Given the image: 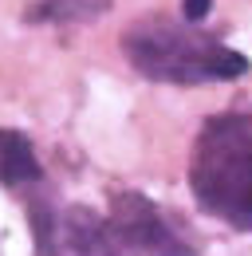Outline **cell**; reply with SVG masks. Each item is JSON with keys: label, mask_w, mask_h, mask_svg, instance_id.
<instances>
[{"label": "cell", "mask_w": 252, "mask_h": 256, "mask_svg": "<svg viewBox=\"0 0 252 256\" xmlns=\"http://www.w3.org/2000/svg\"><path fill=\"white\" fill-rule=\"evenodd\" d=\"M189 190L205 213L252 232V114H213L193 146Z\"/></svg>", "instance_id": "7a4b0ae2"}, {"label": "cell", "mask_w": 252, "mask_h": 256, "mask_svg": "<svg viewBox=\"0 0 252 256\" xmlns=\"http://www.w3.org/2000/svg\"><path fill=\"white\" fill-rule=\"evenodd\" d=\"M122 52L134 71L154 83H228L248 75V60L209 32L170 16H146L122 32Z\"/></svg>", "instance_id": "6da1fadb"}, {"label": "cell", "mask_w": 252, "mask_h": 256, "mask_svg": "<svg viewBox=\"0 0 252 256\" xmlns=\"http://www.w3.org/2000/svg\"><path fill=\"white\" fill-rule=\"evenodd\" d=\"M0 186L8 190H44V166L36 158V146L20 130H0Z\"/></svg>", "instance_id": "277c9868"}, {"label": "cell", "mask_w": 252, "mask_h": 256, "mask_svg": "<svg viewBox=\"0 0 252 256\" xmlns=\"http://www.w3.org/2000/svg\"><path fill=\"white\" fill-rule=\"evenodd\" d=\"M209 8H213V0H182V12H186L189 24H201L209 16Z\"/></svg>", "instance_id": "8992f818"}, {"label": "cell", "mask_w": 252, "mask_h": 256, "mask_svg": "<svg viewBox=\"0 0 252 256\" xmlns=\"http://www.w3.org/2000/svg\"><path fill=\"white\" fill-rule=\"evenodd\" d=\"M110 8V0H40L28 8V20H56V24H83Z\"/></svg>", "instance_id": "5b68a950"}, {"label": "cell", "mask_w": 252, "mask_h": 256, "mask_svg": "<svg viewBox=\"0 0 252 256\" xmlns=\"http://www.w3.org/2000/svg\"><path fill=\"white\" fill-rule=\"evenodd\" d=\"M106 256H197V244L134 190H114L106 209Z\"/></svg>", "instance_id": "3957f363"}]
</instances>
